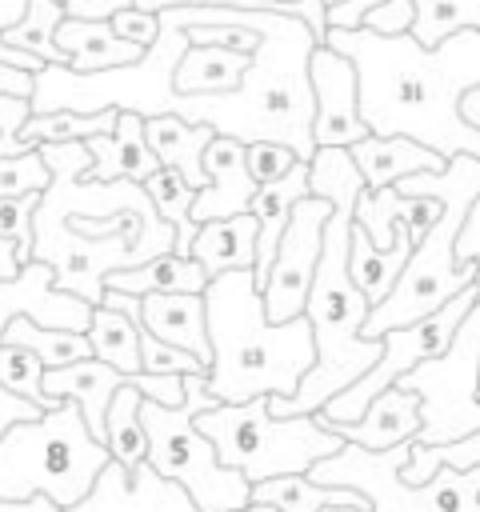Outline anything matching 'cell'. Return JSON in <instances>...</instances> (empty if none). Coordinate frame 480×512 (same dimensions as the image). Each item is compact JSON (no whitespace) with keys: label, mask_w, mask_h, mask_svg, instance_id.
Returning a JSON list of instances; mask_svg holds the SVG:
<instances>
[{"label":"cell","mask_w":480,"mask_h":512,"mask_svg":"<svg viewBox=\"0 0 480 512\" xmlns=\"http://www.w3.org/2000/svg\"><path fill=\"white\" fill-rule=\"evenodd\" d=\"M120 8H132V0H68L64 4L68 16H84V20H112Z\"/></svg>","instance_id":"48"},{"label":"cell","mask_w":480,"mask_h":512,"mask_svg":"<svg viewBox=\"0 0 480 512\" xmlns=\"http://www.w3.org/2000/svg\"><path fill=\"white\" fill-rule=\"evenodd\" d=\"M208 308V392L240 404L252 396H292L304 372L316 364L312 320H268L252 268L220 272L204 288Z\"/></svg>","instance_id":"2"},{"label":"cell","mask_w":480,"mask_h":512,"mask_svg":"<svg viewBox=\"0 0 480 512\" xmlns=\"http://www.w3.org/2000/svg\"><path fill=\"white\" fill-rule=\"evenodd\" d=\"M348 152H352V160H356V168L364 176V188H384V184H396L400 176L440 172L448 164L436 148H428V144H420L412 136H376V132H368Z\"/></svg>","instance_id":"20"},{"label":"cell","mask_w":480,"mask_h":512,"mask_svg":"<svg viewBox=\"0 0 480 512\" xmlns=\"http://www.w3.org/2000/svg\"><path fill=\"white\" fill-rule=\"evenodd\" d=\"M88 152H92V164H88V180H136L144 184L160 160L144 136V116L132 112V108H120L116 112V128L112 132H96L84 140Z\"/></svg>","instance_id":"16"},{"label":"cell","mask_w":480,"mask_h":512,"mask_svg":"<svg viewBox=\"0 0 480 512\" xmlns=\"http://www.w3.org/2000/svg\"><path fill=\"white\" fill-rule=\"evenodd\" d=\"M208 268L196 256H180V252H160L136 268H120L108 272L104 288H124V292H204L208 288Z\"/></svg>","instance_id":"28"},{"label":"cell","mask_w":480,"mask_h":512,"mask_svg":"<svg viewBox=\"0 0 480 512\" xmlns=\"http://www.w3.org/2000/svg\"><path fill=\"white\" fill-rule=\"evenodd\" d=\"M64 16H68V12H64L60 0H28L24 16H20L12 28H4L0 36H4V44L24 48V52L40 56L44 64H68V52L56 44V24H60Z\"/></svg>","instance_id":"33"},{"label":"cell","mask_w":480,"mask_h":512,"mask_svg":"<svg viewBox=\"0 0 480 512\" xmlns=\"http://www.w3.org/2000/svg\"><path fill=\"white\" fill-rule=\"evenodd\" d=\"M108 460L112 452L88 432L80 404L60 400L0 436V500L44 492L60 508H72L92 492Z\"/></svg>","instance_id":"4"},{"label":"cell","mask_w":480,"mask_h":512,"mask_svg":"<svg viewBox=\"0 0 480 512\" xmlns=\"http://www.w3.org/2000/svg\"><path fill=\"white\" fill-rule=\"evenodd\" d=\"M216 396L208 392V372H188L184 376V400L180 404H160L148 400L140 404V420L148 432V464L176 480L204 512H232L252 500V480L240 468L220 464L212 440L196 428V412L212 408Z\"/></svg>","instance_id":"6"},{"label":"cell","mask_w":480,"mask_h":512,"mask_svg":"<svg viewBox=\"0 0 480 512\" xmlns=\"http://www.w3.org/2000/svg\"><path fill=\"white\" fill-rule=\"evenodd\" d=\"M196 428L212 440L220 464L240 468L252 484L284 472H308L316 460L344 448V436L324 428L316 412L280 416L272 412L268 396H252L240 404L216 400L212 408L196 412Z\"/></svg>","instance_id":"5"},{"label":"cell","mask_w":480,"mask_h":512,"mask_svg":"<svg viewBox=\"0 0 480 512\" xmlns=\"http://www.w3.org/2000/svg\"><path fill=\"white\" fill-rule=\"evenodd\" d=\"M128 376L120 368H112L108 360L100 356H84V360H72V364H60V368H44V396L52 404L60 400H76L80 412H84V424L96 440H104V420H108V404L116 396V388L124 384Z\"/></svg>","instance_id":"15"},{"label":"cell","mask_w":480,"mask_h":512,"mask_svg":"<svg viewBox=\"0 0 480 512\" xmlns=\"http://www.w3.org/2000/svg\"><path fill=\"white\" fill-rule=\"evenodd\" d=\"M308 192H312L308 160H296L284 176H276V180H268V184L256 188V196H252V204H248V212H252L256 224H260V236H256V272H252L256 284L268 280V268H272V260H276V244H280V236H284V224H288L296 200H304Z\"/></svg>","instance_id":"18"},{"label":"cell","mask_w":480,"mask_h":512,"mask_svg":"<svg viewBox=\"0 0 480 512\" xmlns=\"http://www.w3.org/2000/svg\"><path fill=\"white\" fill-rule=\"evenodd\" d=\"M52 184V168L40 148L0 156V196H24V192H44Z\"/></svg>","instance_id":"38"},{"label":"cell","mask_w":480,"mask_h":512,"mask_svg":"<svg viewBox=\"0 0 480 512\" xmlns=\"http://www.w3.org/2000/svg\"><path fill=\"white\" fill-rule=\"evenodd\" d=\"M44 408L36 404V400H28V396H20V392H12V388H4L0 384V436L16 424V420H32V416H40Z\"/></svg>","instance_id":"45"},{"label":"cell","mask_w":480,"mask_h":512,"mask_svg":"<svg viewBox=\"0 0 480 512\" xmlns=\"http://www.w3.org/2000/svg\"><path fill=\"white\" fill-rule=\"evenodd\" d=\"M32 88H36V72L0 60V92H8V96H28V100H32Z\"/></svg>","instance_id":"49"},{"label":"cell","mask_w":480,"mask_h":512,"mask_svg":"<svg viewBox=\"0 0 480 512\" xmlns=\"http://www.w3.org/2000/svg\"><path fill=\"white\" fill-rule=\"evenodd\" d=\"M232 4H248V8H276V4H288V0H232Z\"/></svg>","instance_id":"54"},{"label":"cell","mask_w":480,"mask_h":512,"mask_svg":"<svg viewBox=\"0 0 480 512\" xmlns=\"http://www.w3.org/2000/svg\"><path fill=\"white\" fill-rule=\"evenodd\" d=\"M140 404H144V392L124 380L108 404V420H104V444L112 452L116 464L124 468H140L148 460V432H144V420H140Z\"/></svg>","instance_id":"29"},{"label":"cell","mask_w":480,"mask_h":512,"mask_svg":"<svg viewBox=\"0 0 480 512\" xmlns=\"http://www.w3.org/2000/svg\"><path fill=\"white\" fill-rule=\"evenodd\" d=\"M248 172L256 176V184H268V180H276V176H284L300 156L288 148V144H280V140H252L248 148Z\"/></svg>","instance_id":"41"},{"label":"cell","mask_w":480,"mask_h":512,"mask_svg":"<svg viewBox=\"0 0 480 512\" xmlns=\"http://www.w3.org/2000/svg\"><path fill=\"white\" fill-rule=\"evenodd\" d=\"M324 4H328V8H332V4H340V0H324Z\"/></svg>","instance_id":"56"},{"label":"cell","mask_w":480,"mask_h":512,"mask_svg":"<svg viewBox=\"0 0 480 512\" xmlns=\"http://www.w3.org/2000/svg\"><path fill=\"white\" fill-rule=\"evenodd\" d=\"M408 456L412 440L380 452L344 440V448L316 460L308 476L364 492L372 512H480V468H436L424 484H408L400 476Z\"/></svg>","instance_id":"7"},{"label":"cell","mask_w":480,"mask_h":512,"mask_svg":"<svg viewBox=\"0 0 480 512\" xmlns=\"http://www.w3.org/2000/svg\"><path fill=\"white\" fill-rule=\"evenodd\" d=\"M436 468H480V428L460 436V440H444V444H416L412 440V456L400 468V476L408 484H424L428 476H436Z\"/></svg>","instance_id":"36"},{"label":"cell","mask_w":480,"mask_h":512,"mask_svg":"<svg viewBox=\"0 0 480 512\" xmlns=\"http://www.w3.org/2000/svg\"><path fill=\"white\" fill-rule=\"evenodd\" d=\"M40 192H24V196H0V240L16 244L20 264L32 260V216H36Z\"/></svg>","instance_id":"40"},{"label":"cell","mask_w":480,"mask_h":512,"mask_svg":"<svg viewBox=\"0 0 480 512\" xmlns=\"http://www.w3.org/2000/svg\"><path fill=\"white\" fill-rule=\"evenodd\" d=\"M88 340H92V356L108 360L124 376L140 372V324L128 320L124 312H116L108 304H96L92 320H88Z\"/></svg>","instance_id":"30"},{"label":"cell","mask_w":480,"mask_h":512,"mask_svg":"<svg viewBox=\"0 0 480 512\" xmlns=\"http://www.w3.org/2000/svg\"><path fill=\"white\" fill-rule=\"evenodd\" d=\"M252 64V52L216 48V44H188L176 64V92L180 96H208V92H232Z\"/></svg>","instance_id":"27"},{"label":"cell","mask_w":480,"mask_h":512,"mask_svg":"<svg viewBox=\"0 0 480 512\" xmlns=\"http://www.w3.org/2000/svg\"><path fill=\"white\" fill-rule=\"evenodd\" d=\"M0 340L36 352V356L44 360V368H60V364H72V360L92 356V340H88V332L48 328V324H36V320H28V316H16V320L4 328Z\"/></svg>","instance_id":"31"},{"label":"cell","mask_w":480,"mask_h":512,"mask_svg":"<svg viewBox=\"0 0 480 512\" xmlns=\"http://www.w3.org/2000/svg\"><path fill=\"white\" fill-rule=\"evenodd\" d=\"M396 188L404 196H436L440 216L416 240V248L408 256L400 280L392 284V292L380 304H372L368 320L360 324V336H368V340L384 336L388 328H400V324H412V320L436 312L460 288L476 284V260L456 256V236L464 228V216H468L472 200L480 196V156L456 152V156H448V164L440 172L400 176Z\"/></svg>","instance_id":"3"},{"label":"cell","mask_w":480,"mask_h":512,"mask_svg":"<svg viewBox=\"0 0 480 512\" xmlns=\"http://www.w3.org/2000/svg\"><path fill=\"white\" fill-rule=\"evenodd\" d=\"M396 384L420 392L416 444L460 440L480 428V300L460 320L440 356L420 360Z\"/></svg>","instance_id":"8"},{"label":"cell","mask_w":480,"mask_h":512,"mask_svg":"<svg viewBox=\"0 0 480 512\" xmlns=\"http://www.w3.org/2000/svg\"><path fill=\"white\" fill-rule=\"evenodd\" d=\"M308 80L316 96L312 140L316 148H352L372 128L360 116V76L356 64L332 44H316L308 56Z\"/></svg>","instance_id":"11"},{"label":"cell","mask_w":480,"mask_h":512,"mask_svg":"<svg viewBox=\"0 0 480 512\" xmlns=\"http://www.w3.org/2000/svg\"><path fill=\"white\" fill-rule=\"evenodd\" d=\"M112 28L124 36V40H136L140 48H148L156 36H160V12H144V8H120L112 16Z\"/></svg>","instance_id":"43"},{"label":"cell","mask_w":480,"mask_h":512,"mask_svg":"<svg viewBox=\"0 0 480 512\" xmlns=\"http://www.w3.org/2000/svg\"><path fill=\"white\" fill-rule=\"evenodd\" d=\"M140 328H148V332L188 348L204 364H212L204 292H144V320H140Z\"/></svg>","instance_id":"21"},{"label":"cell","mask_w":480,"mask_h":512,"mask_svg":"<svg viewBox=\"0 0 480 512\" xmlns=\"http://www.w3.org/2000/svg\"><path fill=\"white\" fill-rule=\"evenodd\" d=\"M92 308L84 296L68 292L56 284V272L48 260H24L16 276H0V336L16 316H28L36 324L48 328H72V332H88Z\"/></svg>","instance_id":"12"},{"label":"cell","mask_w":480,"mask_h":512,"mask_svg":"<svg viewBox=\"0 0 480 512\" xmlns=\"http://www.w3.org/2000/svg\"><path fill=\"white\" fill-rule=\"evenodd\" d=\"M324 512H372V508H356V504H332V508H324Z\"/></svg>","instance_id":"55"},{"label":"cell","mask_w":480,"mask_h":512,"mask_svg":"<svg viewBox=\"0 0 480 512\" xmlns=\"http://www.w3.org/2000/svg\"><path fill=\"white\" fill-rule=\"evenodd\" d=\"M412 248H416V240H412L408 220H400V224H396V244H392V248H376V244H372V236L352 220L348 272H352L356 288H360L372 304H380V300L392 292V284L400 280V272H404V264H408V256H412Z\"/></svg>","instance_id":"24"},{"label":"cell","mask_w":480,"mask_h":512,"mask_svg":"<svg viewBox=\"0 0 480 512\" xmlns=\"http://www.w3.org/2000/svg\"><path fill=\"white\" fill-rule=\"evenodd\" d=\"M64 512H204V508L176 480L160 476L148 460L140 468H124L108 460L92 492Z\"/></svg>","instance_id":"13"},{"label":"cell","mask_w":480,"mask_h":512,"mask_svg":"<svg viewBox=\"0 0 480 512\" xmlns=\"http://www.w3.org/2000/svg\"><path fill=\"white\" fill-rule=\"evenodd\" d=\"M248 144L236 136L216 132L212 144L204 148V188H196L192 200V220H220V216H240L248 212L252 196H256V176L248 172Z\"/></svg>","instance_id":"14"},{"label":"cell","mask_w":480,"mask_h":512,"mask_svg":"<svg viewBox=\"0 0 480 512\" xmlns=\"http://www.w3.org/2000/svg\"><path fill=\"white\" fill-rule=\"evenodd\" d=\"M356 64L360 116L376 136H412L444 160L456 152L480 156V128L460 116V96L480 84V28L452 32L424 48L408 28L376 32L328 28V40Z\"/></svg>","instance_id":"1"},{"label":"cell","mask_w":480,"mask_h":512,"mask_svg":"<svg viewBox=\"0 0 480 512\" xmlns=\"http://www.w3.org/2000/svg\"><path fill=\"white\" fill-rule=\"evenodd\" d=\"M460 116H464L468 124H476V128H480V84H476V88H468V92L460 96Z\"/></svg>","instance_id":"51"},{"label":"cell","mask_w":480,"mask_h":512,"mask_svg":"<svg viewBox=\"0 0 480 512\" xmlns=\"http://www.w3.org/2000/svg\"><path fill=\"white\" fill-rule=\"evenodd\" d=\"M56 44L68 52V68L76 72H100L144 56V48L136 40H124L112 28V20H84V16H64L56 24Z\"/></svg>","instance_id":"22"},{"label":"cell","mask_w":480,"mask_h":512,"mask_svg":"<svg viewBox=\"0 0 480 512\" xmlns=\"http://www.w3.org/2000/svg\"><path fill=\"white\" fill-rule=\"evenodd\" d=\"M324 428L340 432L352 444L376 448V452L392 448V444H404V440H416V432H420V392H412L404 384H392L380 396H372V404L356 420H332Z\"/></svg>","instance_id":"17"},{"label":"cell","mask_w":480,"mask_h":512,"mask_svg":"<svg viewBox=\"0 0 480 512\" xmlns=\"http://www.w3.org/2000/svg\"><path fill=\"white\" fill-rule=\"evenodd\" d=\"M380 4L384 0H340L328 8V28H360L368 20V12Z\"/></svg>","instance_id":"46"},{"label":"cell","mask_w":480,"mask_h":512,"mask_svg":"<svg viewBox=\"0 0 480 512\" xmlns=\"http://www.w3.org/2000/svg\"><path fill=\"white\" fill-rule=\"evenodd\" d=\"M440 216V200L436 196H404L396 184L384 188H364L356 200V224L372 236L376 248H392L396 244V224L408 220L412 240H420L432 220Z\"/></svg>","instance_id":"19"},{"label":"cell","mask_w":480,"mask_h":512,"mask_svg":"<svg viewBox=\"0 0 480 512\" xmlns=\"http://www.w3.org/2000/svg\"><path fill=\"white\" fill-rule=\"evenodd\" d=\"M144 188H148V196H152V204H156V212L176 228V248L172 252H180V256H192V240H196V220H192V200H196V184H188L176 168H156L148 180H144Z\"/></svg>","instance_id":"32"},{"label":"cell","mask_w":480,"mask_h":512,"mask_svg":"<svg viewBox=\"0 0 480 512\" xmlns=\"http://www.w3.org/2000/svg\"><path fill=\"white\" fill-rule=\"evenodd\" d=\"M20 272V256L12 240H0V276H16Z\"/></svg>","instance_id":"52"},{"label":"cell","mask_w":480,"mask_h":512,"mask_svg":"<svg viewBox=\"0 0 480 512\" xmlns=\"http://www.w3.org/2000/svg\"><path fill=\"white\" fill-rule=\"evenodd\" d=\"M116 112L120 108H104V112H72V108H56V112H32L24 120V144H60V140H88L96 132H112L116 128Z\"/></svg>","instance_id":"34"},{"label":"cell","mask_w":480,"mask_h":512,"mask_svg":"<svg viewBox=\"0 0 480 512\" xmlns=\"http://www.w3.org/2000/svg\"><path fill=\"white\" fill-rule=\"evenodd\" d=\"M232 512H276V508H268V504H260V500H248V504H240V508H232Z\"/></svg>","instance_id":"53"},{"label":"cell","mask_w":480,"mask_h":512,"mask_svg":"<svg viewBox=\"0 0 480 512\" xmlns=\"http://www.w3.org/2000/svg\"><path fill=\"white\" fill-rule=\"evenodd\" d=\"M252 500L276 508V512H324L332 504H356V508H372L364 492L348 488V484H320L308 472H284V476H268L252 484Z\"/></svg>","instance_id":"26"},{"label":"cell","mask_w":480,"mask_h":512,"mask_svg":"<svg viewBox=\"0 0 480 512\" xmlns=\"http://www.w3.org/2000/svg\"><path fill=\"white\" fill-rule=\"evenodd\" d=\"M140 372H172V376H188V372H208V364L200 356H192L188 348L140 328Z\"/></svg>","instance_id":"39"},{"label":"cell","mask_w":480,"mask_h":512,"mask_svg":"<svg viewBox=\"0 0 480 512\" xmlns=\"http://www.w3.org/2000/svg\"><path fill=\"white\" fill-rule=\"evenodd\" d=\"M476 300H480V284H468V288H460L452 300H444L436 312H428V316H420V320H412V324L388 328V332L380 336V360H376L360 380H352L344 392H336V396L316 412V420H320V424L356 420V416L372 404V396H380L384 388H392V384H396L404 372H412L420 360L440 356Z\"/></svg>","instance_id":"9"},{"label":"cell","mask_w":480,"mask_h":512,"mask_svg":"<svg viewBox=\"0 0 480 512\" xmlns=\"http://www.w3.org/2000/svg\"><path fill=\"white\" fill-rule=\"evenodd\" d=\"M332 216V200L308 192L304 200H296L284 236L276 244V260L268 268V280L260 284L264 296V312L268 320H292L304 312L308 304V288L320 264V248H324V224Z\"/></svg>","instance_id":"10"},{"label":"cell","mask_w":480,"mask_h":512,"mask_svg":"<svg viewBox=\"0 0 480 512\" xmlns=\"http://www.w3.org/2000/svg\"><path fill=\"white\" fill-rule=\"evenodd\" d=\"M144 136L156 152V160L164 168H176L188 184L204 188V148L212 144L216 128L212 124H192L176 112H160V116H144Z\"/></svg>","instance_id":"23"},{"label":"cell","mask_w":480,"mask_h":512,"mask_svg":"<svg viewBox=\"0 0 480 512\" xmlns=\"http://www.w3.org/2000/svg\"><path fill=\"white\" fill-rule=\"evenodd\" d=\"M0 512H64V508L52 496L32 492V496H20V500H0Z\"/></svg>","instance_id":"50"},{"label":"cell","mask_w":480,"mask_h":512,"mask_svg":"<svg viewBox=\"0 0 480 512\" xmlns=\"http://www.w3.org/2000/svg\"><path fill=\"white\" fill-rule=\"evenodd\" d=\"M28 116H32V100L28 96L0 92V156H16V152L32 148V144H24V120Z\"/></svg>","instance_id":"42"},{"label":"cell","mask_w":480,"mask_h":512,"mask_svg":"<svg viewBox=\"0 0 480 512\" xmlns=\"http://www.w3.org/2000/svg\"><path fill=\"white\" fill-rule=\"evenodd\" d=\"M456 256H460V260H476V256H480V196L472 200V208H468V216H464V228H460V236H456Z\"/></svg>","instance_id":"47"},{"label":"cell","mask_w":480,"mask_h":512,"mask_svg":"<svg viewBox=\"0 0 480 512\" xmlns=\"http://www.w3.org/2000/svg\"><path fill=\"white\" fill-rule=\"evenodd\" d=\"M464 28H480V0H412L408 32L424 48H436L440 40Z\"/></svg>","instance_id":"35"},{"label":"cell","mask_w":480,"mask_h":512,"mask_svg":"<svg viewBox=\"0 0 480 512\" xmlns=\"http://www.w3.org/2000/svg\"><path fill=\"white\" fill-rule=\"evenodd\" d=\"M0 384L36 400L40 408H52V400L44 396V360L20 344H8V340H0Z\"/></svg>","instance_id":"37"},{"label":"cell","mask_w":480,"mask_h":512,"mask_svg":"<svg viewBox=\"0 0 480 512\" xmlns=\"http://www.w3.org/2000/svg\"><path fill=\"white\" fill-rule=\"evenodd\" d=\"M364 24L376 28V32H404L412 24V0H384L380 8L368 12Z\"/></svg>","instance_id":"44"},{"label":"cell","mask_w":480,"mask_h":512,"mask_svg":"<svg viewBox=\"0 0 480 512\" xmlns=\"http://www.w3.org/2000/svg\"><path fill=\"white\" fill-rule=\"evenodd\" d=\"M256 236H260V224H256L252 212L204 220L196 228L192 256L208 268V276L236 272V268H252L256 272Z\"/></svg>","instance_id":"25"}]
</instances>
